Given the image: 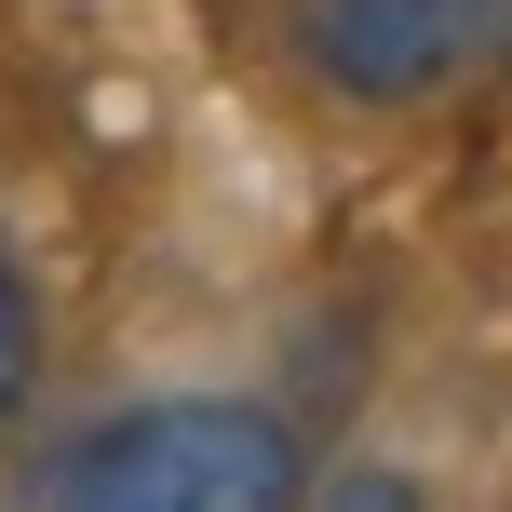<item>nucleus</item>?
Returning a JSON list of instances; mask_svg holds the SVG:
<instances>
[{
    "label": "nucleus",
    "mask_w": 512,
    "mask_h": 512,
    "mask_svg": "<svg viewBox=\"0 0 512 512\" xmlns=\"http://www.w3.org/2000/svg\"><path fill=\"white\" fill-rule=\"evenodd\" d=\"M310 459L270 405L243 391H176V405H122L54 459L41 512H297Z\"/></svg>",
    "instance_id": "f257e3e1"
},
{
    "label": "nucleus",
    "mask_w": 512,
    "mask_h": 512,
    "mask_svg": "<svg viewBox=\"0 0 512 512\" xmlns=\"http://www.w3.org/2000/svg\"><path fill=\"white\" fill-rule=\"evenodd\" d=\"M499 14L512 0H297V54L351 108H418L499 41Z\"/></svg>",
    "instance_id": "f03ea898"
},
{
    "label": "nucleus",
    "mask_w": 512,
    "mask_h": 512,
    "mask_svg": "<svg viewBox=\"0 0 512 512\" xmlns=\"http://www.w3.org/2000/svg\"><path fill=\"white\" fill-rule=\"evenodd\" d=\"M41 391V283H27V256L0 243V418Z\"/></svg>",
    "instance_id": "7ed1b4c3"
},
{
    "label": "nucleus",
    "mask_w": 512,
    "mask_h": 512,
    "mask_svg": "<svg viewBox=\"0 0 512 512\" xmlns=\"http://www.w3.org/2000/svg\"><path fill=\"white\" fill-rule=\"evenodd\" d=\"M297 512H418L405 472H337V486H297Z\"/></svg>",
    "instance_id": "20e7f679"
},
{
    "label": "nucleus",
    "mask_w": 512,
    "mask_h": 512,
    "mask_svg": "<svg viewBox=\"0 0 512 512\" xmlns=\"http://www.w3.org/2000/svg\"><path fill=\"white\" fill-rule=\"evenodd\" d=\"M499 54H512V14H499Z\"/></svg>",
    "instance_id": "39448f33"
}]
</instances>
